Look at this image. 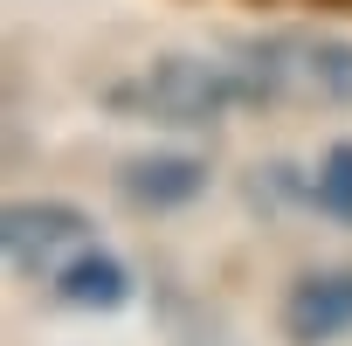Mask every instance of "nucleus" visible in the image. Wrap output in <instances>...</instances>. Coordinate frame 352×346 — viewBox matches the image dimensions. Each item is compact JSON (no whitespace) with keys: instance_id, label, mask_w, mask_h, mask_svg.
I'll use <instances>...</instances> for the list:
<instances>
[{"instance_id":"nucleus-1","label":"nucleus","mask_w":352,"mask_h":346,"mask_svg":"<svg viewBox=\"0 0 352 346\" xmlns=\"http://www.w3.org/2000/svg\"><path fill=\"white\" fill-rule=\"evenodd\" d=\"M235 70L249 77L256 104H352V42L338 35H311V28H276V35H249L228 49Z\"/></svg>"},{"instance_id":"nucleus-2","label":"nucleus","mask_w":352,"mask_h":346,"mask_svg":"<svg viewBox=\"0 0 352 346\" xmlns=\"http://www.w3.org/2000/svg\"><path fill=\"white\" fill-rule=\"evenodd\" d=\"M111 104L131 118H159V125H214L256 97H249V77L235 70V56H159L131 83H111Z\"/></svg>"},{"instance_id":"nucleus-3","label":"nucleus","mask_w":352,"mask_h":346,"mask_svg":"<svg viewBox=\"0 0 352 346\" xmlns=\"http://www.w3.org/2000/svg\"><path fill=\"white\" fill-rule=\"evenodd\" d=\"M0 243L21 277H63V263L90 250V215L69 201H14L0 222Z\"/></svg>"},{"instance_id":"nucleus-4","label":"nucleus","mask_w":352,"mask_h":346,"mask_svg":"<svg viewBox=\"0 0 352 346\" xmlns=\"http://www.w3.org/2000/svg\"><path fill=\"white\" fill-rule=\"evenodd\" d=\"M283 332L290 346H331L352 332V270H311L283 298Z\"/></svg>"},{"instance_id":"nucleus-5","label":"nucleus","mask_w":352,"mask_h":346,"mask_svg":"<svg viewBox=\"0 0 352 346\" xmlns=\"http://www.w3.org/2000/svg\"><path fill=\"white\" fill-rule=\"evenodd\" d=\"M201 187H208V166L194 152H145V159H124V173H118V194L131 208H152V215L187 208Z\"/></svg>"},{"instance_id":"nucleus-6","label":"nucleus","mask_w":352,"mask_h":346,"mask_svg":"<svg viewBox=\"0 0 352 346\" xmlns=\"http://www.w3.org/2000/svg\"><path fill=\"white\" fill-rule=\"evenodd\" d=\"M56 298L76 305V312H118V305L131 298V270H124L111 250H83L76 263H63Z\"/></svg>"},{"instance_id":"nucleus-7","label":"nucleus","mask_w":352,"mask_h":346,"mask_svg":"<svg viewBox=\"0 0 352 346\" xmlns=\"http://www.w3.org/2000/svg\"><path fill=\"white\" fill-rule=\"evenodd\" d=\"M318 208L324 215H338V222H352V139H338L324 159H318Z\"/></svg>"},{"instance_id":"nucleus-8","label":"nucleus","mask_w":352,"mask_h":346,"mask_svg":"<svg viewBox=\"0 0 352 346\" xmlns=\"http://www.w3.org/2000/svg\"><path fill=\"white\" fill-rule=\"evenodd\" d=\"M324 8H352V0H324Z\"/></svg>"}]
</instances>
